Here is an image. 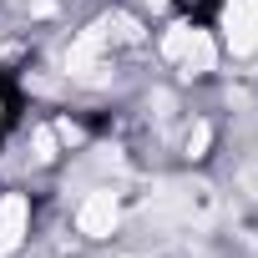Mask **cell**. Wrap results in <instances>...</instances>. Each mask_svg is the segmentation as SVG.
I'll return each mask as SVG.
<instances>
[{
    "mask_svg": "<svg viewBox=\"0 0 258 258\" xmlns=\"http://www.w3.org/2000/svg\"><path fill=\"white\" fill-rule=\"evenodd\" d=\"M223 31H228V46L238 56H248L258 46V0H228L223 6Z\"/></svg>",
    "mask_w": 258,
    "mask_h": 258,
    "instance_id": "cell-1",
    "label": "cell"
},
{
    "mask_svg": "<svg viewBox=\"0 0 258 258\" xmlns=\"http://www.w3.org/2000/svg\"><path fill=\"white\" fill-rule=\"evenodd\" d=\"M76 223H81L86 238H106V233L116 228V198H111V192H91V198L81 203Z\"/></svg>",
    "mask_w": 258,
    "mask_h": 258,
    "instance_id": "cell-2",
    "label": "cell"
},
{
    "mask_svg": "<svg viewBox=\"0 0 258 258\" xmlns=\"http://www.w3.org/2000/svg\"><path fill=\"white\" fill-rule=\"evenodd\" d=\"M26 218H31V213H26V198H6V203H0V258L21 248Z\"/></svg>",
    "mask_w": 258,
    "mask_h": 258,
    "instance_id": "cell-3",
    "label": "cell"
},
{
    "mask_svg": "<svg viewBox=\"0 0 258 258\" xmlns=\"http://www.w3.org/2000/svg\"><path fill=\"white\" fill-rule=\"evenodd\" d=\"M182 61H187V71H192V76H198V71H213V41H208L203 31H192V46H187V56H182Z\"/></svg>",
    "mask_w": 258,
    "mask_h": 258,
    "instance_id": "cell-4",
    "label": "cell"
},
{
    "mask_svg": "<svg viewBox=\"0 0 258 258\" xmlns=\"http://www.w3.org/2000/svg\"><path fill=\"white\" fill-rule=\"evenodd\" d=\"M187 46H192V26H172V31L162 36V51H167L172 61H182V56H187Z\"/></svg>",
    "mask_w": 258,
    "mask_h": 258,
    "instance_id": "cell-5",
    "label": "cell"
},
{
    "mask_svg": "<svg viewBox=\"0 0 258 258\" xmlns=\"http://www.w3.org/2000/svg\"><path fill=\"white\" fill-rule=\"evenodd\" d=\"M208 142H213V132L198 121V126H192V137H187V152H192V157H203V152H208Z\"/></svg>",
    "mask_w": 258,
    "mask_h": 258,
    "instance_id": "cell-6",
    "label": "cell"
},
{
    "mask_svg": "<svg viewBox=\"0 0 258 258\" xmlns=\"http://www.w3.org/2000/svg\"><path fill=\"white\" fill-rule=\"evenodd\" d=\"M36 157H41V162L56 157V132H36Z\"/></svg>",
    "mask_w": 258,
    "mask_h": 258,
    "instance_id": "cell-7",
    "label": "cell"
}]
</instances>
